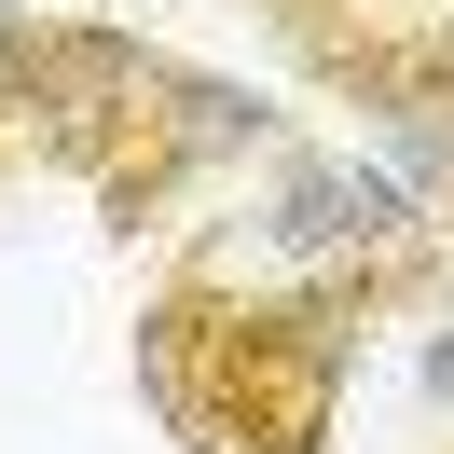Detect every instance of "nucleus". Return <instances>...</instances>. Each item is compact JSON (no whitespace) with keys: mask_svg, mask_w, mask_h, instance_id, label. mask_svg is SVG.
<instances>
[{"mask_svg":"<svg viewBox=\"0 0 454 454\" xmlns=\"http://www.w3.org/2000/svg\"><path fill=\"white\" fill-rule=\"evenodd\" d=\"M166 42L138 28H97V14H42V69H28V166H69L97 193V179L138 152L152 97H166Z\"/></svg>","mask_w":454,"mask_h":454,"instance_id":"39448f33","label":"nucleus"},{"mask_svg":"<svg viewBox=\"0 0 454 454\" xmlns=\"http://www.w3.org/2000/svg\"><path fill=\"white\" fill-rule=\"evenodd\" d=\"M413 399H427V413L454 427V276H441V289L413 303Z\"/></svg>","mask_w":454,"mask_h":454,"instance_id":"423d86ee","label":"nucleus"},{"mask_svg":"<svg viewBox=\"0 0 454 454\" xmlns=\"http://www.w3.org/2000/svg\"><path fill=\"white\" fill-rule=\"evenodd\" d=\"M358 331L372 303L344 289H221L166 262V289L138 303V399L193 454H331Z\"/></svg>","mask_w":454,"mask_h":454,"instance_id":"f257e3e1","label":"nucleus"},{"mask_svg":"<svg viewBox=\"0 0 454 454\" xmlns=\"http://www.w3.org/2000/svg\"><path fill=\"white\" fill-rule=\"evenodd\" d=\"M441 248L454 234L427 221L372 152L276 138L262 152V193H234L221 221L179 234L166 262H193V276H221V289H344V303H372V317H413L427 289L454 276Z\"/></svg>","mask_w":454,"mask_h":454,"instance_id":"f03ea898","label":"nucleus"},{"mask_svg":"<svg viewBox=\"0 0 454 454\" xmlns=\"http://www.w3.org/2000/svg\"><path fill=\"white\" fill-rule=\"evenodd\" d=\"M28 69H42V14L0 0V138H14V152H28Z\"/></svg>","mask_w":454,"mask_h":454,"instance_id":"0eeeda50","label":"nucleus"},{"mask_svg":"<svg viewBox=\"0 0 454 454\" xmlns=\"http://www.w3.org/2000/svg\"><path fill=\"white\" fill-rule=\"evenodd\" d=\"M276 28H289V56L358 111L372 166L454 234V14H372V0L344 14V0H289Z\"/></svg>","mask_w":454,"mask_h":454,"instance_id":"7ed1b4c3","label":"nucleus"},{"mask_svg":"<svg viewBox=\"0 0 454 454\" xmlns=\"http://www.w3.org/2000/svg\"><path fill=\"white\" fill-rule=\"evenodd\" d=\"M0 179H14V138H0Z\"/></svg>","mask_w":454,"mask_h":454,"instance_id":"6e6552de","label":"nucleus"},{"mask_svg":"<svg viewBox=\"0 0 454 454\" xmlns=\"http://www.w3.org/2000/svg\"><path fill=\"white\" fill-rule=\"evenodd\" d=\"M276 138H289V111H276L262 83H234V69H166V97H152L138 152L97 179V221H111V234H166L179 207L207 193V179L262 166Z\"/></svg>","mask_w":454,"mask_h":454,"instance_id":"20e7f679","label":"nucleus"}]
</instances>
